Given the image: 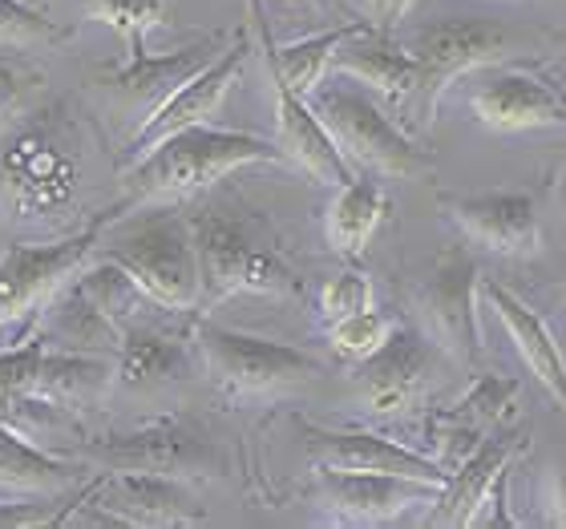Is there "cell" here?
I'll use <instances>...</instances> for the list:
<instances>
[{
  "label": "cell",
  "instance_id": "cell-10",
  "mask_svg": "<svg viewBox=\"0 0 566 529\" xmlns=\"http://www.w3.org/2000/svg\"><path fill=\"white\" fill-rule=\"evenodd\" d=\"M248 53H251V41L239 33L231 45L219 49V57L207 61L195 77H187V82L178 85L163 106H154L150 114L142 118L138 134L126 141V166L138 162L142 154L154 150V146H158L163 138H170V134L187 130V126H199V121L211 118L214 109L223 106V97L235 89L239 73H243V65H248Z\"/></svg>",
  "mask_w": 566,
  "mask_h": 529
},
{
  "label": "cell",
  "instance_id": "cell-25",
  "mask_svg": "<svg viewBox=\"0 0 566 529\" xmlns=\"http://www.w3.org/2000/svg\"><path fill=\"white\" fill-rule=\"evenodd\" d=\"M389 211V199H385V190L377 182H368V178H353V182H344L336 187V199L328 207V243L336 255L344 260H356L365 243L373 239V231L380 226Z\"/></svg>",
  "mask_w": 566,
  "mask_h": 529
},
{
  "label": "cell",
  "instance_id": "cell-4",
  "mask_svg": "<svg viewBox=\"0 0 566 529\" xmlns=\"http://www.w3.org/2000/svg\"><path fill=\"white\" fill-rule=\"evenodd\" d=\"M195 226V255H199V299L219 304L227 295L255 292V295H283L295 292L292 267L280 260L275 247H263L251 235V223L235 211L207 207Z\"/></svg>",
  "mask_w": 566,
  "mask_h": 529
},
{
  "label": "cell",
  "instance_id": "cell-2",
  "mask_svg": "<svg viewBox=\"0 0 566 529\" xmlns=\"http://www.w3.org/2000/svg\"><path fill=\"white\" fill-rule=\"evenodd\" d=\"M102 260H114L138 279V287L166 311H187L199 304V255L195 226L175 207H154L134 219H114L109 211L102 239Z\"/></svg>",
  "mask_w": 566,
  "mask_h": 529
},
{
  "label": "cell",
  "instance_id": "cell-12",
  "mask_svg": "<svg viewBox=\"0 0 566 529\" xmlns=\"http://www.w3.org/2000/svg\"><path fill=\"white\" fill-rule=\"evenodd\" d=\"M437 372H441V343H429L417 328L397 324L389 331V340L360 360L356 389H360L368 412L392 416V412L409 409L413 400H421V392L433 384Z\"/></svg>",
  "mask_w": 566,
  "mask_h": 529
},
{
  "label": "cell",
  "instance_id": "cell-13",
  "mask_svg": "<svg viewBox=\"0 0 566 529\" xmlns=\"http://www.w3.org/2000/svg\"><path fill=\"white\" fill-rule=\"evenodd\" d=\"M441 485L397 477V473H356V469H328L316 473V501L332 514V521L344 526H385L401 518L413 506H433Z\"/></svg>",
  "mask_w": 566,
  "mask_h": 529
},
{
  "label": "cell",
  "instance_id": "cell-3",
  "mask_svg": "<svg viewBox=\"0 0 566 529\" xmlns=\"http://www.w3.org/2000/svg\"><path fill=\"white\" fill-rule=\"evenodd\" d=\"M77 134L61 106L41 109L0 146V187L21 219H53L77 194Z\"/></svg>",
  "mask_w": 566,
  "mask_h": 529
},
{
  "label": "cell",
  "instance_id": "cell-27",
  "mask_svg": "<svg viewBox=\"0 0 566 529\" xmlns=\"http://www.w3.org/2000/svg\"><path fill=\"white\" fill-rule=\"evenodd\" d=\"M73 283H77V292H82L118 331L134 328V324H146L142 316H146V307H150L154 299L142 292L130 271L118 267L114 260H97L94 267H85Z\"/></svg>",
  "mask_w": 566,
  "mask_h": 529
},
{
  "label": "cell",
  "instance_id": "cell-15",
  "mask_svg": "<svg viewBox=\"0 0 566 529\" xmlns=\"http://www.w3.org/2000/svg\"><path fill=\"white\" fill-rule=\"evenodd\" d=\"M470 106L482 126L502 134L543 130V126H563L566 121L563 85L538 70H522V65L485 73L478 89L470 94Z\"/></svg>",
  "mask_w": 566,
  "mask_h": 529
},
{
  "label": "cell",
  "instance_id": "cell-23",
  "mask_svg": "<svg viewBox=\"0 0 566 529\" xmlns=\"http://www.w3.org/2000/svg\"><path fill=\"white\" fill-rule=\"evenodd\" d=\"M114 377H118V356L73 352V348L53 356L45 348V356H41V364L33 372L29 396H41L49 404H82V400L102 396Z\"/></svg>",
  "mask_w": 566,
  "mask_h": 529
},
{
  "label": "cell",
  "instance_id": "cell-1",
  "mask_svg": "<svg viewBox=\"0 0 566 529\" xmlns=\"http://www.w3.org/2000/svg\"><path fill=\"white\" fill-rule=\"evenodd\" d=\"M251 162H287V154L280 150V141L255 138L243 130H214L199 121V126L163 138L154 150L142 154L138 162L126 166V207L182 199V194L207 190L223 174Z\"/></svg>",
  "mask_w": 566,
  "mask_h": 529
},
{
  "label": "cell",
  "instance_id": "cell-7",
  "mask_svg": "<svg viewBox=\"0 0 566 529\" xmlns=\"http://www.w3.org/2000/svg\"><path fill=\"white\" fill-rule=\"evenodd\" d=\"M199 348L211 364L214 380L235 396L295 389V384H307L324 372L316 356L300 352L292 343L263 340V336L219 328V324H199Z\"/></svg>",
  "mask_w": 566,
  "mask_h": 529
},
{
  "label": "cell",
  "instance_id": "cell-30",
  "mask_svg": "<svg viewBox=\"0 0 566 529\" xmlns=\"http://www.w3.org/2000/svg\"><path fill=\"white\" fill-rule=\"evenodd\" d=\"M82 4L94 21H106L109 29H118L130 49L146 45V33L158 29L166 9H170V0H82Z\"/></svg>",
  "mask_w": 566,
  "mask_h": 529
},
{
  "label": "cell",
  "instance_id": "cell-24",
  "mask_svg": "<svg viewBox=\"0 0 566 529\" xmlns=\"http://www.w3.org/2000/svg\"><path fill=\"white\" fill-rule=\"evenodd\" d=\"M187 348L166 336V331L150 328V324H134L122 331L118 348V377L130 389H150V384H170V380L187 377Z\"/></svg>",
  "mask_w": 566,
  "mask_h": 529
},
{
  "label": "cell",
  "instance_id": "cell-19",
  "mask_svg": "<svg viewBox=\"0 0 566 529\" xmlns=\"http://www.w3.org/2000/svg\"><path fill=\"white\" fill-rule=\"evenodd\" d=\"M307 453L316 465L328 469H356V473H397V477H417V482L446 485L449 473L437 461L421 457L413 448L397 445L377 433H332V429H307Z\"/></svg>",
  "mask_w": 566,
  "mask_h": 529
},
{
  "label": "cell",
  "instance_id": "cell-35",
  "mask_svg": "<svg viewBox=\"0 0 566 529\" xmlns=\"http://www.w3.org/2000/svg\"><path fill=\"white\" fill-rule=\"evenodd\" d=\"M29 89V73L17 70L12 61L0 57V121L12 118L17 109H21V97Z\"/></svg>",
  "mask_w": 566,
  "mask_h": 529
},
{
  "label": "cell",
  "instance_id": "cell-8",
  "mask_svg": "<svg viewBox=\"0 0 566 529\" xmlns=\"http://www.w3.org/2000/svg\"><path fill=\"white\" fill-rule=\"evenodd\" d=\"M90 457L106 469H146L170 473V477H214L223 473V453L199 424L182 416H158L150 424H138L130 433L102 436L90 445Z\"/></svg>",
  "mask_w": 566,
  "mask_h": 529
},
{
  "label": "cell",
  "instance_id": "cell-20",
  "mask_svg": "<svg viewBox=\"0 0 566 529\" xmlns=\"http://www.w3.org/2000/svg\"><path fill=\"white\" fill-rule=\"evenodd\" d=\"M275 85V121H280V150L287 154V162L304 166L316 182H328V187H344L353 182V162L336 150L332 134L319 126V118L312 114L307 97H300L292 85H283L272 70H268Z\"/></svg>",
  "mask_w": 566,
  "mask_h": 529
},
{
  "label": "cell",
  "instance_id": "cell-29",
  "mask_svg": "<svg viewBox=\"0 0 566 529\" xmlns=\"http://www.w3.org/2000/svg\"><path fill=\"white\" fill-rule=\"evenodd\" d=\"M514 396H518V384L510 377H482L446 421L449 429H461V433H482V429H494L506 416Z\"/></svg>",
  "mask_w": 566,
  "mask_h": 529
},
{
  "label": "cell",
  "instance_id": "cell-11",
  "mask_svg": "<svg viewBox=\"0 0 566 529\" xmlns=\"http://www.w3.org/2000/svg\"><path fill=\"white\" fill-rule=\"evenodd\" d=\"M106 219L109 214H102L94 219V226L57 239V243H17L4 251L0 255V324L24 316L49 292H57L61 279H70L73 271L94 255Z\"/></svg>",
  "mask_w": 566,
  "mask_h": 529
},
{
  "label": "cell",
  "instance_id": "cell-22",
  "mask_svg": "<svg viewBox=\"0 0 566 529\" xmlns=\"http://www.w3.org/2000/svg\"><path fill=\"white\" fill-rule=\"evenodd\" d=\"M332 70L344 77L373 85L377 94H385L389 102H409L417 85V61L405 45L392 41V33L365 24L360 33H353L348 41L336 45L332 53Z\"/></svg>",
  "mask_w": 566,
  "mask_h": 529
},
{
  "label": "cell",
  "instance_id": "cell-28",
  "mask_svg": "<svg viewBox=\"0 0 566 529\" xmlns=\"http://www.w3.org/2000/svg\"><path fill=\"white\" fill-rule=\"evenodd\" d=\"M49 319H53L57 336L70 343L73 352L118 356L122 331L114 328V324H109V319L102 316V311H97V307L90 304L82 292H77V283H73V279H70V287H65V295H61L57 304H53Z\"/></svg>",
  "mask_w": 566,
  "mask_h": 529
},
{
  "label": "cell",
  "instance_id": "cell-37",
  "mask_svg": "<svg viewBox=\"0 0 566 529\" xmlns=\"http://www.w3.org/2000/svg\"><path fill=\"white\" fill-rule=\"evenodd\" d=\"M551 521H555V526H566V457L555 473V485H551Z\"/></svg>",
  "mask_w": 566,
  "mask_h": 529
},
{
  "label": "cell",
  "instance_id": "cell-21",
  "mask_svg": "<svg viewBox=\"0 0 566 529\" xmlns=\"http://www.w3.org/2000/svg\"><path fill=\"white\" fill-rule=\"evenodd\" d=\"M478 287H482V295L497 311L502 328L510 331V340L518 348L522 364L531 368L534 380L558 400V409H566V360H563V352H558V340L551 336V328L538 319V311H534L531 304H522L518 295L506 292L502 283L485 279V283H478Z\"/></svg>",
  "mask_w": 566,
  "mask_h": 529
},
{
  "label": "cell",
  "instance_id": "cell-34",
  "mask_svg": "<svg viewBox=\"0 0 566 529\" xmlns=\"http://www.w3.org/2000/svg\"><path fill=\"white\" fill-rule=\"evenodd\" d=\"M90 494H94V485H85L73 497H65V506H53V501H0V529L61 526V521L70 518V509L82 506Z\"/></svg>",
  "mask_w": 566,
  "mask_h": 529
},
{
  "label": "cell",
  "instance_id": "cell-14",
  "mask_svg": "<svg viewBox=\"0 0 566 529\" xmlns=\"http://www.w3.org/2000/svg\"><path fill=\"white\" fill-rule=\"evenodd\" d=\"M109 521L122 526H199L202 506L190 494V485L170 473H146V469H109L106 477L94 482L90 494Z\"/></svg>",
  "mask_w": 566,
  "mask_h": 529
},
{
  "label": "cell",
  "instance_id": "cell-16",
  "mask_svg": "<svg viewBox=\"0 0 566 529\" xmlns=\"http://www.w3.org/2000/svg\"><path fill=\"white\" fill-rule=\"evenodd\" d=\"M441 211L461 226V235L494 255H534L543 243V226L531 194L494 190V194H461L441 199Z\"/></svg>",
  "mask_w": 566,
  "mask_h": 529
},
{
  "label": "cell",
  "instance_id": "cell-32",
  "mask_svg": "<svg viewBox=\"0 0 566 529\" xmlns=\"http://www.w3.org/2000/svg\"><path fill=\"white\" fill-rule=\"evenodd\" d=\"M61 36H65V29L45 21L36 9H29L21 0H0V49H29L61 41Z\"/></svg>",
  "mask_w": 566,
  "mask_h": 529
},
{
  "label": "cell",
  "instance_id": "cell-33",
  "mask_svg": "<svg viewBox=\"0 0 566 529\" xmlns=\"http://www.w3.org/2000/svg\"><path fill=\"white\" fill-rule=\"evenodd\" d=\"M365 307H373V283H368L365 271H340L319 292V316H324V324L348 319L356 311H365Z\"/></svg>",
  "mask_w": 566,
  "mask_h": 529
},
{
  "label": "cell",
  "instance_id": "cell-9",
  "mask_svg": "<svg viewBox=\"0 0 566 529\" xmlns=\"http://www.w3.org/2000/svg\"><path fill=\"white\" fill-rule=\"evenodd\" d=\"M478 283H482L478 260L465 247H449L437 255L421 292H417V304H421L441 352H449L461 364H478V356H482V328H478V304H473Z\"/></svg>",
  "mask_w": 566,
  "mask_h": 529
},
{
  "label": "cell",
  "instance_id": "cell-5",
  "mask_svg": "<svg viewBox=\"0 0 566 529\" xmlns=\"http://www.w3.org/2000/svg\"><path fill=\"white\" fill-rule=\"evenodd\" d=\"M307 106L319 118V126L332 134L336 150L356 166H368L377 174L389 178H409L421 174L429 158L417 150L413 141L397 130L380 106L368 94H360L356 85L340 82H316L307 94Z\"/></svg>",
  "mask_w": 566,
  "mask_h": 529
},
{
  "label": "cell",
  "instance_id": "cell-6",
  "mask_svg": "<svg viewBox=\"0 0 566 529\" xmlns=\"http://www.w3.org/2000/svg\"><path fill=\"white\" fill-rule=\"evenodd\" d=\"M405 49L417 61V85L409 102L417 106V118L433 126L437 102L446 94V85L453 77L470 70H485L497 65L514 53L506 24L502 21H482V17H458V21H433L417 29Z\"/></svg>",
  "mask_w": 566,
  "mask_h": 529
},
{
  "label": "cell",
  "instance_id": "cell-36",
  "mask_svg": "<svg viewBox=\"0 0 566 529\" xmlns=\"http://www.w3.org/2000/svg\"><path fill=\"white\" fill-rule=\"evenodd\" d=\"M409 4H413V0H373V12H377V29L392 33V24L401 21L405 12H409Z\"/></svg>",
  "mask_w": 566,
  "mask_h": 529
},
{
  "label": "cell",
  "instance_id": "cell-17",
  "mask_svg": "<svg viewBox=\"0 0 566 529\" xmlns=\"http://www.w3.org/2000/svg\"><path fill=\"white\" fill-rule=\"evenodd\" d=\"M219 49H223V36H207L199 45L178 49V53H158V57H154L146 45L130 49L122 65H106V70H102V85H106L126 109H146V114H150V109L163 106L166 97L175 94L187 77H195L207 61L219 57Z\"/></svg>",
  "mask_w": 566,
  "mask_h": 529
},
{
  "label": "cell",
  "instance_id": "cell-26",
  "mask_svg": "<svg viewBox=\"0 0 566 529\" xmlns=\"http://www.w3.org/2000/svg\"><path fill=\"white\" fill-rule=\"evenodd\" d=\"M77 482V469L65 461L49 457L36 445H29L21 433H12L0 416V485L4 489H24V494H61Z\"/></svg>",
  "mask_w": 566,
  "mask_h": 529
},
{
  "label": "cell",
  "instance_id": "cell-18",
  "mask_svg": "<svg viewBox=\"0 0 566 529\" xmlns=\"http://www.w3.org/2000/svg\"><path fill=\"white\" fill-rule=\"evenodd\" d=\"M522 448V429H510V433H490L478 441L470 457L461 461L458 473H449L441 494L433 501V514H429V526H473L482 506L494 497L497 482L506 477L510 457Z\"/></svg>",
  "mask_w": 566,
  "mask_h": 529
},
{
  "label": "cell",
  "instance_id": "cell-31",
  "mask_svg": "<svg viewBox=\"0 0 566 529\" xmlns=\"http://www.w3.org/2000/svg\"><path fill=\"white\" fill-rule=\"evenodd\" d=\"M328 328H332V348H336V356L360 364L365 356H373L380 343L389 340V331L397 328V324H392L385 311L365 307V311H356V316H348V319H336Z\"/></svg>",
  "mask_w": 566,
  "mask_h": 529
}]
</instances>
